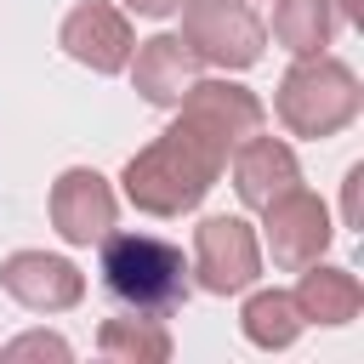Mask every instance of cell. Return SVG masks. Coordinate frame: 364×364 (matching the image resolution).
Listing matches in <instances>:
<instances>
[{
	"label": "cell",
	"mask_w": 364,
	"mask_h": 364,
	"mask_svg": "<svg viewBox=\"0 0 364 364\" xmlns=\"http://www.w3.org/2000/svg\"><path fill=\"white\" fill-rule=\"evenodd\" d=\"M102 284L136 313H176L193 296L188 256L159 233H102Z\"/></svg>",
	"instance_id": "2"
},
{
	"label": "cell",
	"mask_w": 364,
	"mask_h": 364,
	"mask_svg": "<svg viewBox=\"0 0 364 364\" xmlns=\"http://www.w3.org/2000/svg\"><path fill=\"white\" fill-rule=\"evenodd\" d=\"M97 347L108 353V358H125V364H159V358H171V336H165V324H159V313H125V318H108L102 324V336H97Z\"/></svg>",
	"instance_id": "15"
},
{
	"label": "cell",
	"mask_w": 364,
	"mask_h": 364,
	"mask_svg": "<svg viewBox=\"0 0 364 364\" xmlns=\"http://www.w3.org/2000/svg\"><path fill=\"white\" fill-rule=\"evenodd\" d=\"M358 6L353 0H279L273 11V40L290 51V57H318L341 23H353Z\"/></svg>",
	"instance_id": "12"
},
{
	"label": "cell",
	"mask_w": 364,
	"mask_h": 364,
	"mask_svg": "<svg viewBox=\"0 0 364 364\" xmlns=\"http://www.w3.org/2000/svg\"><path fill=\"white\" fill-rule=\"evenodd\" d=\"M193 284L210 296H239L262 273V245L245 216H205L193 228Z\"/></svg>",
	"instance_id": "5"
},
{
	"label": "cell",
	"mask_w": 364,
	"mask_h": 364,
	"mask_svg": "<svg viewBox=\"0 0 364 364\" xmlns=\"http://www.w3.org/2000/svg\"><path fill=\"white\" fill-rule=\"evenodd\" d=\"M131 11H142V17H171V11H182V0H125Z\"/></svg>",
	"instance_id": "17"
},
{
	"label": "cell",
	"mask_w": 364,
	"mask_h": 364,
	"mask_svg": "<svg viewBox=\"0 0 364 364\" xmlns=\"http://www.w3.org/2000/svg\"><path fill=\"white\" fill-rule=\"evenodd\" d=\"M233 193L250 205V210H267L279 193H290V188H301V165H296V154L279 142V136H250V142H239L233 148Z\"/></svg>",
	"instance_id": "10"
},
{
	"label": "cell",
	"mask_w": 364,
	"mask_h": 364,
	"mask_svg": "<svg viewBox=\"0 0 364 364\" xmlns=\"http://www.w3.org/2000/svg\"><path fill=\"white\" fill-rule=\"evenodd\" d=\"M262 216H267V256H273V267H284V273H301L307 262H318L324 245H330V233H336L324 199L307 193V188L279 193Z\"/></svg>",
	"instance_id": "6"
},
{
	"label": "cell",
	"mask_w": 364,
	"mask_h": 364,
	"mask_svg": "<svg viewBox=\"0 0 364 364\" xmlns=\"http://www.w3.org/2000/svg\"><path fill=\"white\" fill-rule=\"evenodd\" d=\"M125 68H131V85L142 91V102H154V108H176L188 97V85L199 80V57L182 46V34L142 40L136 63H125Z\"/></svg>",
	"instance_id": "11"
},
{
	"label": "cell",
	"mask_w": 364,
	"mask_h": 364,
	"mask_svg": "<svg viewBox=\"0 0 364 364\" xmlns=\"http://www.w3.org/2000/svg\"><path fill=\"white\" fill-rule=\"evenodd\" d=\"M57 46H63L80 68H91V74H119V68L131 63V51H136V34H131L125 11H114L108 0H80V6L63 17Z\"/></svg>",
	"instance_id": "7"
},
{
	"label": "cell",
	"mask_w": 364,
	"mask_h": 364,
	"mask_svg": "<svg viewBox=\"0 0 364 364\" xmlns=\"http://www.w3.org/2000/svg\"><path fill=\"white\" fill-rule=\"evenodd\" d=\"M353 6H358V0H353Z\"/></svg>",
	"instance_id": "19"
},
{
	"label": "cell",
	"mask_w": 364,
	"mask_h": 364,
	"mask_svg": "<svg viewBox=\"0 0 364 364\" xmlns=\"http://www.w3.org/2000/svg\"><path fill=\"white\" fill-rule=\"evenodd\" d=\"M364 108V91H358V74L341 63V57H296V68L279 80V97H273V114L290 136H336L358 119Z\"/></svg>",
	"instance_id": "3"
},
{
	"label": "cell",
	"mask_w": 364,
	"mask_h": 364,
	"mask_svg": "<svg viewBox=\"0 0 364 364\" xmlns=\"http://www.w3.org/2000/svg\"><path fill=\"white\" fill-rule=\"evenodd\" d=\"M114 188L108 176H97L91 165H74L51 182V228L68 245H97L102 233H114Z\"/></svg>",
	"instance_id": "9"
},
{
	"label": "cell",
	"mask_w": 364,
	"mask_h": 364,
	"mask_svg": "<svg viewBox=\"0 0 364 364\" xmlns=\"http://www.w3.org/2000/svg\"><path fill=\"white\" fill-rule=\"evenodd\" d=\"M358 182H364V165L347 171V222H353V228H358Z\"/></svg>",
	"instance_id": "18"
},
{
	"label": "cell",
	"mask_w": 364,
	"mask_h": 364,
	"mask_svg": "<svg viewBox=\"0 0 364 364\" xmlns=\"http://www.w3.org/2000/svg\"><path fill=\"white\" fill-rule=\"evenodd\" d=\"M267 125V108L256 102V91L233 85V80H193L188 97L176 102L171 131H159L142 154H131L125 165V199L148 216H182L193 210L216 176L228 171L233 148L250 142Z\"/></svg>",
	"instance_id": "1"
},
{
	"label": "cell",
	"mask_w": 364,
	"mask_h": 364,
	"mask_svg": "<svg viewBox=\"0 0 364 364\" xmlns=\"http://www.w3.org/2000/svg\"><path fill=\"white\" fill-rule=\"evenodd\" d=\"M301 307H296V296L290 290H256L250 301H245V313H239V330H245V341L250 347H267V353H279V347H290L296 336H301Z\"/></svg>",
	"instance_id": "14"
},
{
	"label": "cell",
	"mask_w": 364,
	"mask_h": 364,
	"mask_svg": "<svg viewBox=\"0 0 364 364\" xmlns=\"http://www.w3.org/2000/svg\"><path fill=\"white\" fill-rule=\"evenodd\" d=\"M0 284L28 313H68L85 296V273L63 256H46V250H11L0 262Z\"/></svg>",
	"instance_id": "8"
},
{
	"label": "cell",
	"mask_w": 364,
	"mask_h": 364,
	"mask_svg": "<svg viewBox=\"0 0 364 364\" xmlns=\"http://www.w3.org/2000/svg\"><path fill=\"white\" fill-rule=\"evenodd\" d=\"M290 296H296V307H301L307 324H330V330L336 324H353L358 307H364V284L347 267H330V262H307Z\"/></svg>",
	"instance_id": "13"
},
{
	"label": "cell",
	"mask_w": 364,
	"mask_h": 364,
	"mask_svg": "<svg viewBox=\"0 0 364 364\" xmlns=\"http://www.w3.org/2000/svg\"><path fill=\"white\" fill-rule=\"evenodd\" d=\"M182 46L199 63L250 68V63H262L267 28L250 11V0H182Z\"/></svg>",
	"instance_id": "4"
},
{
	"label": "cell",
	"mask_w": 364,
	"mask_h": 364,
	"mask_svg": "<svg viewBox=\"0 0 364 364\" xmlns=\"http://www.w3.org/2000/svg\"><path fill=\"white\" fill-rule=\"evenodd\" d=\"M40 353L68 358V341H63V336H23V341H11V347H6V358H40Z\"/></svg>",
	"instance_id": "16"
}]
</instances>
